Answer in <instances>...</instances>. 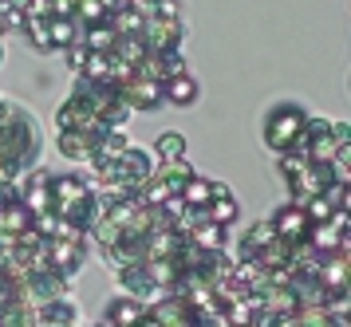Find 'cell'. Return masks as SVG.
I'll use <instances>...</instances> for the list:
<instances>
[{
  "label": "cell",
  "instance_id": "cell-1",
  "mask_svg": "<svg viewBox=\"0 0 351 327\" xmlns=\"http://www.w3.org/2000/svg\"><path fill=\"white\" fill-rule=\"evenodd\" d=\"M304 126H308V110L296 107V103H280V107L269 110L265 119V146L276 150V154H288L296 142H300Z\"/></svg>",
  "mask_w": 351,
  "mask_h": 327
},
{
  "label": "cell",
  "instance_id": "cell-2",
  "mask_svg": "<svg viewBox=\"0 0 351 327\" xmlns=\"http://www.w3.org/2000/svg\"><path fill=\"white\" fill-rule=\"evenodd\" d=\"M339 142H351L348 138V126L343 123H328V119H312L308 114V126H304L300 142L292 146L300 158H308V162H332L335 146Z\"/></svg>",
  "mask_w": 351,
  "mask_h": 327
},
{
  "label": "cell",
  "instance_id": "cell-3",
  "mask_svg": "<svg viewBox=\"0 0 351 327\" xmlns=\"http://www.w3.org/2000/svg\"><path fill=\"white\" fill-rule=\"evenodd\" d=\"M272 233H276V241H285V245H304V237H308V229H312V221H308V213H304V205L288 202L276 209V217L269 221Z\"/></svg>",
  "mask_w": 351,
  "mask_h": 327
},
{
  "label": "cell",
  "instance_id": "cell-4",
  "mask_svg": "<svg viewBox=\"0 0 351 327\" xmlns=\"http://www.w3.org/2000/svg\"><path fill=\"white\" fill-rule=\"evenodd\" d=\"M56 123H60V130H99L103 134V123H99V114L87 95H67L60 114H56Z\"/></svg>",
  "mask_w": 351,
  "mask_h": 327
},
{
  "label": "cell",
  "instance_id": "cell-5",
  "mask_svg": "<svg viewBox=\"0 0 351 327\" xmlns=\"http://www.w3.org/2000/svg\"><path fill=\"white\" fill-rule=\"evenodd\" d=\"M36 327H80V304L71 296L44 300L36 308Z\"/></svg>",
  "mask_w": 351,
  "mask_h": 327
},
{
  "label": "cell",
  "instance_id": "cell-6",
  "mask_svg": "<svg viewBox=\"0 0 351 327\" xmlns=\"http://www.w3.org/2000/svg\"><path fill=\"white\" fill-rule=\"evenodd\" d=\"M48 265L64 280H71L83 268V241H48Z\"/></svg>",
  "mask_w": 351,
  "mask_h": 327
},
{
  "label": "cell",
  "instance_id": "cell-7",
  "mask_svg": "<svg viewBox=\"0 0 351 327\" xmlns=\"http://www.w3.org/2000/svg\"><path fill=\"white\" fill-rule=\"evenodd\" d=\"M20 205H24L32 217H40V213H51V173L36 170L32 178H28L24 193H20Z\"/></svg>",
  "mask_w": 351,
  "mask_h": 327
},
{
  "label": "cell",
  "instance_id": "cell-8",
  "mask_svg": "<svg viewBox=\"0 0 351 327\" xmlns=\"http://www.w3.org/2000/svg\"><path fill=\"white\" fill-rule=\"evenodd\" d=\"M202 213H206V221H213V225L229 229V225L237 221L241 205H237V197H233V189L221 186V182H213V202H209L206 209H202Z\"/></svg>",
  "mask_w": 351,
  "mask_h": 327
},
{
  "label": "cell",
  "instance_id": "cell-9",
  "mask_svg": "<svg viewBox=\"0 0 351 327\" xmlns=\"http://www.w3.org/2000/svg\"><path fill=\"white\" fill-rule=\"evenodd\" d=\"M99 130H64L60 134V150H64V158H75V162H91V154H95L99 146Z\"/></svg>",
  "mask_w": 351,
  "mask_h": 327
},
{
  "label": "cell",
  "instance_id": "cell-10",
  "mask_svg": "<svg viewBox=\"0 0 351 327\" xmlns=\"http://www.w3.org/2000/svg\"><path fill=\"white\" fill-rule=\"evenodd\" d=\"M162 103H170V107H190V103H197V79L190 71L170 75L162 83Z\"/></svg>",
  "mask_w": 351,
  "mask_h": 327
},
{
  "label": "cell",
  "instance_id": "cell-11",
  "mask_svg": "<svg viewBox=\"0 0 351 327\" xmlns=\"http://www.w3.org/2000/svg\"><path fill=\"white\" fill-rule=\"evenodd\" d=\"M186 241H190L197 252H206V256H213V252H225V229H221V225H213V221L193 225L190 233H186Z\"/></svg>",
  "mask_w": 351,
  "mask_h": 327
},
{
  "label": "cell",
  "instance_id": "cell-12",
  "mask_svg": "<svg viewBox=\"0 0 351 327\" xmlns=\"http://www.w3.org/2000/svg\"><path fill=\"white\" fill-rule=\"evenodd\" d=\"M143 312H146L143 300H134V296H119V300L111 304V308H107V315H103V319H107L111 327H134V319H143Z\"/></svg>",
  "mask_w": 351,
  "mask_h": 327
},
{
  "label": "cell",
  "instance_id": "cell-13",
  "mask_svg": "<svg viewBox=\"0 0 351 327\" xmlns=\"http://www.w3.org/2000/svg\"><path fill=\"white\" fill-rule=\"evenodd\" d=\"M80 44L87 47V51H103V56H111L114 44H119V32L111 28V20H107V24H91V28L80 32Z\"/></svg>",
  "mask_w": 351,
  "mask_h": 327
},
{
  "label": "cell",
  "instance_id": "cell-14",
  "mask_svg": "<svg viewBox=\"0 0 351 327\" xmlns=\"http://www.w3.org/2000/svg\"><path fill=\"white\" fill-rule=\"evenodd\" d=\"M80 20L75 16H51L48 20V36H51V51L56 47H71V44H80Z\"/></svg>",
  "mask_w": 351,
  "mask_h": 327
},
{
  "label": "cell",
  "instance_id": "cell-15",
  "mask_svg": "<svg viewBox=\"0 0 351 327\" xmlns=\"http://www.w3.org/2000/svg\"><path fill=\"white\" fill-rule=\"evenodd\" d=\"M269 245H276V233H272L269 221H256L253 229L245 233V245H241V261H253L256 252H265Z\"/></svg>",
  "mask_w": 351,
  "mask_h": 327
},
{
  "label": "cell",
  "instance_id": "cell-16",
  "mask_svg": "<svg viewBox=\"0 0 351 327\" xmlns=\"http://www.w3.org/2000/svg\"><path fill=\"white\" fill-rule=\"evenodd\" d=\"M178 197L190 205V209H206V205L213 202V182H206V178H197V173H193L190 182L182 186V193H178Z\"/></svg>",
  "mask_w": 351,
  "mask_h": 327
},
{
  "label": "cell",
  "instance_id": "cell-17",
  "mask_svg": "<svg viewBox=\"0 0 351 327\" xmlns=\"http://www.w3.org/2000/svg\"><path fill=\"white\" fill-rule=\"evenodd\" d=\"M154 154H158L162 162H182V154H186V138H182L178 130H162L158 142H154Z\"/></svg>",
  "mask_w": 351,
  "mask_h": 327
},
{
  "label": "cell",
  "instance_id": "cell-18",
  "mask_svg": "<svg viewBox=\"0 0 351 327\" xmlns=\"http://www.w3.org/2000/svg\"><path fill=\"white\" fill-rule=\"evenodd\" d=\"M28 32V40H32L36 51H51V36H48V20H24V28Z\"/></svg>",
  "mask_w": 351,
  "mask_h": 327
},
{
  "label": "cell",
  "instance_id": "cell-19",
  "mask_svg": "<svg viewBox=\"0 0 351 327\" xmlns=\"http://www.w3.org/2000/svg\"><path fill=\"white\" fill-rule=\"evenodd\" d=\"M64 60H67V67H71V71L80 75V71H83V63H87V47H83V44L64 47Z\"/></svg>",
  "mask_w": 351,
  "mask_h": 327
},
{
  "label": "cell",
  "instance_id": "cell-20",
  "mask_svg": "<svg viewBox=\"0 0 351 327\" xmlns=\"http://www.w3.org/2000/svg\"><path fill=\"white\" fill-rule=\"evenodd\" d=\"M134 327H162V324H158V319H154V312L146 308V312H143V319H134Z\"/></svg>",
  "mask_w": 351,
  "mask_h": 327
},
{
  "label": "cell",
  "instance_id": "cell-21",
  "mask_svg": "<svg viewBox=\"0 0 351 327\" xmlns=\"http://www.w3.org/2000/svg\"><path fill=\"white\" fill-rule=\"evenodd\" d=\"M95 327H111V324H107V319H99V324H95Z\"/></svg>",
  "mask_w": 351,
  "mask_h": 327
},
{
  "label": "cell",
  "instance_id": "cell-22",
  "mask_svg": "<svg viewBox=\"0 0 351 327\" xmlns=\"http://www.w3.org/2000/svg\"><path fill=\"white\" fill-rule=\"evenodd\" d=\"M138 4H158V0H138Z\"/></svg>",
  "mask_w": 351,
  "mask_h": 327
}]
</instances>
